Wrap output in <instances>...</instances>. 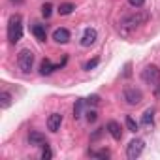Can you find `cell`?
Returning a JSON list of instances; mask_svg holds the SVG:
<instances>
[{
    "instance_id": "cell-1",
    "label": "cell",
    "mask_w": 160,
    "mask_h": 160,
    "mask_svg": "<svg viewBox=\"0 0 160 160\" xmlns=\"http://www.w3.org/2000/svg\"><path fill=\"white\" fill-rule=\"evenodd\" d=\"M149 17H151V13H149V12L136 10L134 13H130V15L122 17V21H121V28H126V30H136V28L143 27V25L149 21Z\"/></svg>"
},
{
    "instance_id": "cell-2",
    "label": "cell",
    "mask_w": 160,
    "mask_h": 160,
    "mask_svg": "<svg viewBox=\"0 0 160 160\" xmlns=\"http://www.w3.org/2000/svg\"><path fill=\"white\" fill-rule=\"evenodd\" d=\"M23 38V21L21 15H12L8 21V40L10 43H17Z\"/></svg>"
},
{
    "instance_id": "cell-3",
    "label": "cell",
    "mask_w": 160,
    "mask_h": 160,
    "mask_svg": "<svg viewBox=\"0 0 160 160\" xmlns=\"http://www.w3.org/2000/svg\"><path fill=\"white\" fill-rule=\"evenodd\" d=\"M141 79L147 85H158L160 83V68L154 66V64L145 66L143 72H141Z\"/></svg>"
},
{
    "instance_id": "cell-4",
    "label": "cell",
    "mask_w": 160,
    "mask_h": 160,
    "mask_svg": "<svg viewBox=\"0 0 160 160\" xmlns=\"http://www.w3.org/2000/svg\"><path fill=\"white\" fill-rule=\"evenodd\" d=\"M17 64H19L21 72L28 73V72L32 70V66H34V53H32L30 49L19 51V55H17Z\"/></svg>"
},
{
    "instance_id": "cell-5",
    "label": "cell",
    "mask_w": 160,
    "mask_h": 160,
    "mask_svg": "<svg viewBox=\"0 0 160 160\" xmlns=\"http://www.w3.org/2000/svg\"><path fill=\"white\" fill-rule=\"evenodd\" d=\"M122 98H124V102H126L128 106H138V104H141V100H143V92H141L139 89H136V87H128V89H124Z\"/></svg>"
},
{
    "instance_id": "cell-6",
    "label": "cell",
    "mask_w": 160,
    "mask_h": 160,
    "mask_svg": "<svg viewBox=\"0 0 160 160\" xmlns=\"http://www.w3.org/2000/svg\"><path fill=\"white\" fill-rule=\"evenodd\" d=\"M143 149H145V141L139 139V138H136V139H132V141L126 145V156H128L130 160H136V158L143 152Z\"/></svg>"
},
{
    "instance_id": "cell-7",
    "label": "cell",
    "mask_w": 160,
    "mask_h": 160,
    "mask_svg": "<svg viewBox=\"0 0 160 160\" xmlns=\"http://www.w3.org/2000/svg\"><path fill=\"white\" fill-rule=\"evenodd\" d=\"M28 143L32 145V147H45V145H49L47 143V138L42 134V132H38V130H34V132H30L28 134Z\"/></svg>"
},
{
    "instance_id": "cell-8",
    "label": "cell",
    "mask_w": 160,
    "mask_h": 160,
    "mask_svg": "<svg viewBox=\"0 0 160 160\" xmlns=\"http://www.w3.org/2000/svg\"><path fill=\"white\" fill-rule=\"evenodd\" d=\"M96 40H98V32L94 28H85L83 30V36H81V45L83 47H91Z\"/></svg>"
},
{
    "instance_id": "cell-9",
    "label": "cell",
    "mask_w": 160,
    "mask_h": 160,
    "mask_svg": "<svg viewBox=\"0 0 160 160\" xmlns=\"http://www.w3.org/2000/svg\"><path fill=\"white\" fill-rule=\"evenodd\" d=\"M60 124H62V115L60 113H51L49 119H47V128L51 132H58L60 130Z\"/></svg>"
},
{
    "instance_id": "cell-10",
    "label": "cell",
    "mask_w": 160,
    "mask_h": 160,
    "mask_svg": "<svg viewBox=\"0 0 160 160\" xmlns=\"http://www.w3.org/2000/svg\"><path fill=\"white\" fill-rule=\"evenodd\" d=\"M108 132L111 134L113 139H122V128L117 121H109L108 122Z\"/></svg>"
},
{
    "instance_id": "cell-11",
    "label": "cell",
    "mask_w": 160,
    "mask_h": 160,
    "mask_svg": "<svg viewBox=\"0 0 160 160\" xmlns=\"http://www.w3.org/2000/svg\"><path fill=\"white\" fill-rule=\"evenodd\" d=\"M53 40H55L57 43H68V42H70V32H68V28H57V30L53 32Z\"/></svg>"
},
{
    "instance_id": "cell-12",
    "label": "cell",
    "mask_w": 160,
    "mask_h": 160,
    "mask_svg": "<svg viewBox=\"0 0 160 160\" xmlns=\"http://www.w3.org/2000/svg\"><path fill=\"white\" fill-rule=\"evenodd\" d=\"M32 34L36 36V40H38V42H45V40H47V30H45V25L36 23V25L32 27Z\"/></svg>"
},
{
    "instance_id": "cell-13",
    "label": "cell",
    "mask_w": 160,
    "mask_h": 160,
    "mask_svg": "<svg viewBox=\"0 0 160 160\" xmlns=\"http://www.w3.org/2000/svg\"><path fill=\"white\" fill-rule=\"evenodd\" d=\"M55 70H58V66L51 64L49 58H43V60L40 62V73H42V75H49V73H53Z\"/></svg>"
},
{
    "instance_id": "cell-14",
    "label": "cell",
    "mask_w": 160,
    "mask_h": 160,
    "mask_svg": "<svg viewBox=\"0 0 160 160\" xmlns=\"http://www.w3.org/2000/svg\"><path fill=\"white\" fill-rule=\"evenodd\" d=\"M12 102H13V96H12L8 91H2V92H0V108H2V109H8V108L12 106Z\"/></svg>"
},
{
    "instance_id": "cell-15",
    "label": "cell",
    "mask_w": 160,
    "mask_h": 160,
    "mask_svg": "<svg viewBox=\"0 0 160 160\" xmlns=\"http://www.w3.org/2000/svg\"><path fill=\"white\" fill-rule=\"evenodd\" d=\"M152 122H154V109H147V111L143 113V117H141V124L152 126Z\"/></svg>"
},
{
    "instance_id": "cell-16",
    "label": "cell",
    "mask_w": 160,
    "mask_h": 160,
    "mask_svg": "<svg viewBox=\"0 0 160 160\" xmlns=\"http://www.w3.org/2000/svg\"><path fill=\"white\" fill-rule=\"evenodd\" d=\"M73 10H75V6H73L72 2H64V4L58 6V13H60V15H70Z\"/></svg>"
},
{
    "instance_id": "cell-17",
    "label": "cell",
    "mask_w": 160,
    "mask_h": 160,
    "mask_svg": "<svg viewBox=\"0 0 160 160\" xmlns=\"http://www.w3.org/2000/svg\"><path fill=\"white\" fill-rule=\"evenodd\" d=\"M83 106H85V102H83V100H77V102H75V106H73V117H75V119H79V117H81Z\"/></svg>"
},
{
    "instance_id": "cell-18",
    "label": "cell",
    "mask_w": 160,
    "mask_h": 160,
    "mask_svg": "<svg viewBox=\"0 0 160 160\" xmlns=\"http://www.w3.org/2000/svg\"><path fill=\"white\" fill-rule=\"evenodd\" d=\"M124 122H126V128H128L130 132H138V122H136L132 117H126V119H124Z\"/></svg>"
},
{
    "instance_id": "cell-19",
    "label": "cell",
    "mask_w": 160,
    "mask_h": 160,
    "mask_svg": "<svg viewBox=\"0 0 160 160\" xmlns=\"http://www.w3.org/2000/svg\"><path fill=\"white\" fill-rule=\"evenodd\" d=\"M51 13H53V6H51V4H43V6H42V15H43L45 19H49Z\"/></svg>"
},
{
    "instance_id": "cell-20",
    "label": "cell",
    "mask_w": 160,
    "mask_h": 160,
    "mask_svg": "<svg viewBox=\"0 0 160 160\" xmlns=\"http://www.w3.org/2000/svg\"><path fill=\"white\" fill-rule=\"evenodd\" d=\"M85 104H87V106H98V104H100V96H98V94H92V96L87 98Z\"/></svg>"
},
{
    "instance_id": "cell-21",
    "label": "cell",
    "mask_w": 160,
    "mask_h": 160,
    "mask_svg": "<svg viewBox=\"0 0 160 160\" xmlns=\"http://www.w3.org/2000/svg\"><path fill=\"white\" fill-rule=\"evenodd\" d=\"M85 115H87V121H89V122H94V121L98 119V113H96L94 109H89V111H87Z\"/></svg>"
},
{
    "instance_id": "cell-22",
    "label": "cell",
    "mask_w": 160,
    "mask_h": 160,
    "mask_svg": "<svg viewBox=\"0 0 160 160\" xmlns=\"http://www.w3.org/2000/svg\"><path fill=\"white\" fill-rule=\"evenodd\" d=\"M92 156H98V158H109V151L108 149H102V151H96V152H91Z\"/></svg>"
},
{
    "instance_id": "cell-23",
    "label": "cell",
    "mask_w": 160,
    "mask_h": 160,
    "mask_svg": "<svg viewBox=\"0 0 160 160\" xmlns=\"http://www.w3.org/2000/svg\"><path fill=\"white\" fill-rule=\"evenodd\" d=\"M51 156H53V152H51L49 145H45V147H43V152H42V158H43V160H49Z\"/></svg>"
},
{
    "instance_id": "cell-24",
    "label": "cell",
    "mask_w": 160,
    "mask_h": 160,
    "mask_svg": "<svg viewBox=\"0 0 160 160\" xmlns=\"http://www.w3.org/2000/svg\"><path fill=\"white\" fill-rule=\"evenodd\" d=\"M98 62H100L98 58H92V60H89V62L85 64V70H92L94 66H98Z\"/></svg>"
},
{
    "instance_id": "cell-25",
    "label": "cell",
    "mask_w": 160,
    "mask_h": 160,
    "mask_svg": "<svg viewBox=\"0 0 160 160\" xmlns=\"http://www.w3.org/2000/svg\"><path fill=\"white\" fill-rule=\"evenodd\" d=\"M128 4L134 6V8H141V6L145 4V0H128Z\"/></svg>"
},
{
    "instance_id": "cell-26",
    "label": "cell",
    "mask_w": 160,
    "mask_h": 160,
    "mask_svg": "<svg viewBox=\"0 0 160 160\" xmlns=\"http://www.w3.org/2000/svg\"><path fill=\"white\" fill-rule=\"evenodd\" d=\"M154 94H156V96H160V85H156V91H154Z\"/></svg>"
},
{
    "instance_id": "cell-27",
    "label": "cell",
    "mask_w": 160,
    "mask_h": 160,
    "mask_svg": "<svg viewBox=\"0 0 160 160\" xmlns=\"http://www.w3.org/2000/svg\"><path fill=\"white\" fill-rule=\"evenodd\" d=\"M12 2H17V4H21V2H23V0H12Z\"/></svg>"
}]
</instances>
